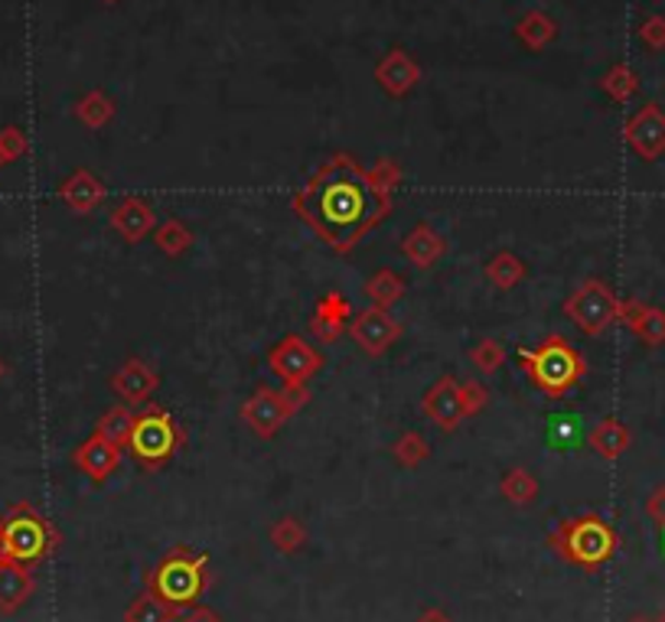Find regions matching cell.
I'll return each mask as SVG.
<instances>
[{
    "label": "cell",
    "mask_w": 665,
    "mask_h": 622,
    "mask_svg": "<svg viewBox=\"0 0 665 622\" xmlns=\"http://www.w3.org/2000/svg\"><path fill=\"white\" fill-rule=\"evenodd\" d=\"M401 166L392 157L359 163L353 153H330L290 196L294 216L336 254H349L392 216Z\"/></svg>",
    "instance_id": "1"
},
{
    "label": "cell",
    "mask_w": 665,
    "mask_h": 622,
    "mask_svg": "<svg viewBox=\"0 0 665 622\" xmlns=\"http://www.w3.org/2000/svg\"><path fill=\"white\" fill-rule=\"evenodd\" d=\"M206 590H209V557L186 544L167 551L147 574V594H153L176 613L196 607Z\"/></svg>",
    "instance_id": "2"
},
{
    "label": "cell",
    "mask_w": 665,
    "mask_h": 622,
    "mask_svg": "<svg viewBox=\"0 0 665 622\" xmlns=\"http://www.w3.org/2000/svg\"><path fill=\"white\" fill-rule=\"evenodd\" d=\"M548 544L564 564L581 571H597L614 561L620 538L614 525L604 521L600 515H574L554 525V531L548 534Z\"/></svg>",
    "instance_id": "3"
},
{
    "label": "cell",
    "mask_w": 665,
    "mask_h": 622,
    "mask_svg": "<svg viewBox=\"0 0 665 622\" xmlns=\"http://www.w3.org/2000/svg\"><path fill=\"white\" fill-rule=\"evenodd\" d=\"M519 366L548 401L574 391L587 375V359L558 333L544 336L535 349H519Z\"/></svg>",
    "instance_id": "4"
},
{
    "label": "cell",
    "mask_w": 665,
    "mask_h": 622,
    "mask_svg": "<svg viewBox=\"0 0 665 622\" xmlns=\"http://www.w3.org/2000/svg\"><path fill=\"white\" fill-rule=\"evenodd\" d=\"M56 544H59L56 528L26 502L13 505L0 518V564L33 567L43 557H49Z\"/></svg>",
    "instance_id": "5"
},
{
    "label": "cell",
    "mask_w": 665,
    "mask_h": 622,
    "mask_svg": "<svg viewBox=\"0 0 665 622\" xmlns=\"http://www.w3.org/2000/svg\"><path fill=\"white\" fill-rule=\"evenodd\" d=\"M186 434L183 427L176 424V417L167 411V407H140L134 414L131 437H128V450L134 453V460L147 470H157L163 466L180 447H183Z\"/></svg>",
    "instance_id": "6"
},
{
    "label": "cell",
    "mask_w": 665,
    "mask_h": 622,
    "mask_svg": "<svg viewBox=\"0 0 665 622\" xmlns=\"http://www.w3.org/2000/svg\"><path fill=\"white\" fill-rule=\"evenodd\" d=\"M620 303L623 300L607 280L587 277L564 297L561 310L584 336H604L614 323H620Z\"/></svg>",
    "instance_id": "7"
},
{
    "label": "cell",
    "mask_w": 665,
    "mask_h": 622,
    "mask_svg": "<svg viewBox=\"0 0 665 622\" xmlns=\"http://www.w3.org/2000/svg\"><path fill=\"white\" fill-rule=\"evenodd\" d=\"M310 404V391L307 388H284V391H274L262 384L252 398H245V404L239 407V417L242 424L262 437V440H271L274 434H280V427L303 407Z\"/></svg>",
    "instance_id": "8"
},
{
    "label": "cell",
    "mask_w": 665,
    "mask_h": 622,
    "mask_svg": "<svg viewBox=\"0 0 665 622\" xmlns=\"http://www.w3.org/2000/svg\"><path fill=\"white\" fill-rule=\"evenodd\" d=\"M267 369L284 388H307L317 375L323 372V356L313 343L290 333L277 346L267 349Z\"/></svg>",
    "instance_id": "9"
},
{
    "label": "cell",
    "mask_w": 665,
    "mask_h": 622,
    "mask_svg": "<svg viewBox=\"0 0 665 622\" xmlns=\"http://www.w3.org/2000/svg\"><path fill=\"white\" fill-rule=\"evenodd\" d=\"M401 323L389 313V310H379V307H366L359 313H353V323H349V339L356 343L359 353H366L369 359H379L386 356L395 343L401 339Z\"/></svg>",
    "instance_id": "10"
},
{
    "label": "cell",
    "mask_w": 665,
    "mask_h": 622,
    "mask_svg": "<svg viewBox=\"0 0 665 622\" xmlns=\"http://www.w3.org/2000/svg\"><path fill=\"white\" fill-rule=\"evenodd\" d=\"M623 140L627 147L643 160L656 163L665 153V112L660 102H646L637 115L627 118L623 125Z\"/></svg>",
    "instance_id": "11"
},
{
    "label": "cell",
    "mask_w": 665,
    "mask_h": 622,
    "mask_svg": "<svg viewBox=\"0 0 665 622\" xmlns=\"http://www.w3.org/2000/svg\"><path fill=\"white\" fill-rule=\"evenodd\" d=\"M421 414L427 417L431 427H437L440 434H454L467 414H463V401H460V381L454 375H440L421 398Z\"/></svg>",
    "instance_id": "12"
},
{
    "label": "cell",
    "mask_w": 665,
    "mask_h": 622,
    "mask_svg": "<svg viewBox=\"0 0 665 622\" xmlns=\"http://www.w3.org/2000/svg\"><path fill=\"white\" fill-rule=\"evenodd\" d=\"M112 391L118 398V404H128V407H144L153 391L160 388V372L153 369V362L140 359V356H128L115 375H112Z\"/></svg>",
    "instance_id": "13"
},
{
    "label": "cell",
    "mask_w": 665,
    "mask_h": 622,
    "mask_svg": "<svg viewBox=\"0 0 665 622\" xmlns=\"http://www.w3.org/2000/svg\"><path fill=\"white\" fill-rule=\"evenodd\" d=\"M108 229L125 242V245H140L153 235L157 229V209L144 196H125L112 206L108 212Z\"/></svg>",
    "instance_id": "14"
},
{
    "label": "cell",
    "mask_w": 665,
    "mask_h": 622,
    "mask_svg": "<svg viewBox=\"0 0 665 622\" xmlns=\"http://www.w3.org/2000/svg\"><path fill=\"white\" fill-rule=\"evenodd\" d=\"M421 62L404 49L392 46L379 62H376V85L389 95V99H408L417 85H421Z\"/></svg>",
    "instance_id": "15"
},
{
    "label": "cell",
    "mask_w": 665,
    "mask_h": 622,
    "mask_svg": "<svg viewBox=\"0 0 665 622\" xmlns=\"http://www.w3.org/2000/svg\"><path fill=\"white\" fill-rule=\"evenodd\" d=\"M122 447L105 440L102 434H92L89 440H82L76 450H72V466L82 470L92 483H108L115 476V470L122 466Z\"/></svg>",
    "instance_id": "16"
},
{
    "label": "cell",
    "mask_w": 665,
    "mask_h": 622,
    "mask_svg": "<svg viewBox=\"0 0 665 622\" xmlns=\"http://www.w3.org/2000/svg\"><path fill=\"white\" fill-rule=\"evenodd\" d=\"M56 196H59V203H62L72 216H92V212L105 203L108 189H105V183H102L89 166H79V170H72V173L59 183Z\"/></svg>",
    "instance_id": "17"
},
{
    "label": "cell",
    "mask_w": 665,
    "mask_h": 622,
    "mask_svg": "<svg viewBox=\"0 0 665 622\" xmlns=\"http://www.w3.org/2000/svg\"><path fill=\"white\" fill-rule=\"evenodd\" d=\"M349 323H353V303L346 300V293L340 290H330L317 300L313 307V316H310V333L323 343V346H333L343 333H349Z\"/></svg>",
    "instance_id": "18"
},
{
    "label": "cell",
    "mask_w": 665,
    "mask_h": 622,
    "mask_svg": "<svg viewBox=\"0 0 665 622\" xmlns=\"http://www.w3.org/2000/svg\"><path fill=\"white\" fill-rule=\"evenodd\" d=\"M620 323L650 349L665 346V310L646 300H623L620 303Z\"/></svg>",
    "instance_id": "19"
},
{
    "label": "cell",
    "mask_w": 665,
    "mask_h": 622,
    "mask_svg": "<svg viewBox=\"0 0 665 622\" xmlns=\"http://www.w3.org/2000/svg\"><path fill=\"white\" fill-rule=\"evenodd\" d=\"M401 257L417 267V270H431L444 254H447V239L431 226V222H417L404 239H401Z\"/></svg>",
    "instance_id": "20"
},
{
    "label": "cell",
    "mask_w": 665,
    "mask_h": 622,
    "mask_svg": "<svg viewBox=\"0 0 665 622\" xmlns=\"http://www.w3.org/2000/svg\"><path fill=\"white\" fill-rule=\"evenodd\" d=\"M587 447L600 457V460H620L630 447H633V434L620 417H604L594 424V430L587 434Z\"/></svg>",
    "instance_id": "21"
},
{
    "label": "cell",
    "mask_w": 665,
    "mask_h": 622,
    "mask_svg": "<svg viewBox=\"0 0 665 622\" xmlns=\"http://www.w3.org/2000/svg\"><path fill=\"white\" fill-rule=\"evenodd\" d=\"M558 33H561V26H558V20L548 13V10H526L519 20H516V26H513V36L529 49V53H541V49H548L554 39H558Z\"/></svg>",
    "instance_id": "22"
},
{
    "label": "cell",
    "mask_w": 665,
    "mask_h": 622,
    "mask_svg": "<svg viewBox=\"0 0 665 622\" xmlns=\"http://www.w3.org/2000/svg\"><path fill=\"white\" fill-rule=\"evenodd\" d=\"M72 115H76V122L82 127H89V130H102V127H108L115 122V115H118V102H115L108 92H102V89H89L85 95L76 99Z\"/></svg>",
    "instance_id": "23"
},
{
    "label": "cell",
    "mask_w": 665,
    "mask_h": 622,
    "mask_svg": "<svg viewBox=\"0 0 665 622\" xmlns=\"http://www.w3.org/2000/svg\"><path fill=\"white\" fill-rule=\"evenodd\" d=\"M36 590V580L20 564H0V613H16Z\"/></svg>",
    "instance_id": "24"
},
{
    "label": "cell",
    "mask_w": 665,
    "mask_h": 622,
    "mask_svg": "<svg viewBox=\"0 0 665 622\" xmlns=\"http://www.w3.org/2000/svg\"><path fill=\"white\" fill-rule=\"evenodd\" d=\"M483 274H486V280L496 287V290H516L526 277H529V264L516 254V251H496V254H490V261H486V267H483Z\"/></svg>",
    "instance_id": "25"
},
{
    "label": "cell",
    "mask_w": 665,
    "mask_h": 622,
    "mask_svg": "<svg viewBox=\"0 0 665 622\" xmlns=\"http://www.w3.org/2000/svg\"><path fill=\"white\" fill-rule=\"evenodd\" d=\"M404 290H408L404 277H401L399 270H392V267H379V270L369 274L366 284H363L366 300H369L372 307H379V310H392L401 297H404Z\"/></svg>",
    "instance_id": "26"
},
{
    "label": "cell",
    "mask_w": 665,
    "mask_h": 622,
    "mask_svg": "<svg viewBox=\"0 0 665 622\" xmlns=\"http://www.w3.org/2000/svg\"><path fill=\"white\" fill-rule=\"evenodd\" d=\"M544 440L554 453H571L577 450L587 437H584V421L577 414H551L544 421Z\"/></svg>",
    "instance_id": "27"
},
{
    "label": "cell",
    "mask_w": 665,
    "mask_h": 622,
    "mask_svg": "<svg viewBox=\"0 0 665 622\" xmlns=\"http://www.w3.org/2000/svg\"><path fill=\"white\" fill-rule=\"evenodd\" d=\"M597 89H600L614 105H627V102L640 92V76H637L633 66L614 62V66L597 79Z\"/></svg>",
    "instance_id": "28"
},
{
    "label": "cell",
    "mask_w": 665,
    "mask_h": 622,
    "mask_svg": "<svg viewBox=\"0 0 665 622\" xmlns=\"http://www.w3.org/2000/svg\"><path fill=\"white\" fill-rule=\"evenodd\" d=\"M538 493H541V486L526 466H513V470H506L500 476V496L506 498L509 505H516V508H529L538 498Z\"/></svg>",
    "instance_id": "29"
},
{
    "label": "cell",
    "mask_w": 665,
    "mask_h": 622,
    "mask_svg": "<svg viewBox=\"0 0 665 622\" xmlns=\"http://www.w3.org/2000/svg\"><path fill=\"white\" fill-rule=\"evenodd\" d=\"M153 245L160 254H167V257H183L186 251L193 249V242H196V235H193V229L186 226V222H180V219H163V222H157V229H153Z\"/></svg>",
    "instance_id": "30"
},
{
    "label": "cell",
    "mask_w": 665,
    "mask_h": 622,
    "mask_svg": "<svg viewBox=\"0 0 665 622\" xmlns=\"http://www.w3.org/2000/svg\"><path fill=\"white\" fill-rule=\"evenodd\" d=\"M307 528H303V521L297 518V515H284V518H277L271 528H267V541H271V548L277 551V554H297L303 544H307Z\"/></svg>",
    "instance_id": "31"
},
{
    "label": "cell",
    "mask_w": 665,
    "mask_h": 622,
    "mask_svg": "<svg viewBox=\"0 0 665 622\" xmlns=\"http://www.w3.org/2000/svg\"><path fill=\"white\" fill-rule=\"evenodd\" d=\"M392 460L401 470H417L431 460V444L421 430H404L399 440L392 444Z\"/></svg>",
    "instance_id": "32"
},
{
    "label": "cell",
    "mask_w": 665,
    "mask_h": 622,
    "mask_svg": "<svg viewBox=\"0 0 665 622\" xmlns=\"http://www.w3.org/2000/svg\"><path fill=\"white\" fill-rule=\"evenodd\" d=\"M134 407L128 404H115V407H108L102 417H99V424H95V434H102L105 440H112V444H118L122 450L128 447V437H131V427H134Z\"/></svg>",
    "instance_id": "33"
},
{
    "label": "cell",
    "mask_w": 665,
    "mask_h": 622,
    "mask_svg": "<svg viewBox=\"0 0 665 622\" xmlns=\"http://www.w3.org/2000/svg\"><path fill=\"white\" fill-rule=\"evenodd\" d=\"M467 359H470V366L477 369L480 375H496L503 366H506V359H509V353H506V346L500 343V339H477L473 346H470V353H467Z\"/></svg>",
    "instance_id": "34"
},
{
    "label": "cell",
    "mask_w": 665,
    "mask_h": 622,
    "mask_svg": "<svg viewBox=\"0 0 665 622\" xmlns=\"http://www.w3.org/2000/svg\"><path fill=\"white\" fill-rule=\"evenodd\" d=\"M176 610L167 607L163 600H157L153 594L137 597L131 607L125 610V622H176Z\"/></svg>",
    "instance_id": "35"
},
{
    "label": "cell",
    "mask_w": 665,
    "mask_h": 622,
    "mask_svg": "<svg viewBox=\"0 0 665 622\" xmlns=\"http://www.w3.org/2000/svg\"><path fill=\"white\" fill-rule=\"evenodd\" d=\"M26 150H30V137H26L23 127L16 125L0 127V170H7L10 163L23 160Z\"/></svg>",
    "instance_id": "36"
},
{
    "label": "cell",
    "mask_w": 665,
    "mask_h": 622,
    "mask_svg": "<svg viewBox=\"0 0 665 622\" xmlns=\"http://www.w3.org/2000/svg\"><path fill=\"white\" fill-rule=\"evenodd\" d=\"M460 401H463V414L477 417L490 404V384H483L480 378H463L460 381Z\"/></svg>",
    "instance_id": "37"
},
{
    "label": "cell",
    "mask_w": 665,
    "mask_h": 622,
    "mask_svg": "<svg viewBox=\"0 0 665 622\" xmlns=\"http://www.w3.org/2000/svg\"><path fill=\"white\" fill-rule=\"evenodd\" d=\"M640 43H643L650 53H663L665 49V16L663 13H650V16L640 23Z\"/></svg>",
    "instance_id": "38"
},
{
    "label": "cell",
    "mask_w": 665,
    "mask_h": 622,
    "mask_svg": "<svg viewBox=\"0 0 665 622\" xmlns=\"http://www.w3.org/2000/svg\"><path fill=\"white\" fill-rule=\"evenodd\" d=\"M646 515H650V521L663 531L665 528V483H660L653 493H650V498H646Z\"/></svg>",
    "instance_id": "39"
},
{
    "label": "cell",
    "mask_w": 665,
    "mask_h": 622,
    "mask_svg": "<svg viewBox=\"0 0 665 622\" xmlns=\"http://www.w3.org/2000/svg\"><path fill=\"white\" fill-rule=\"evenodd\" d=\"M176 622H222V617L213 610V607H206V603H196V607H190V610H183V617H176Z\"/></svg>",
    "instance_id": "40"
},
{
    "label": "cell",
    "mask_w": 665,
    "mask_h": 622,
    "mask_svg": "<svg viewBox=\"0 0 665 622\" xmlns=\"http://www.w3.org/2000/svg\"><path fill=\"white\" fill-rule=\"evenodd\" d=\"M414 622H454V620H450V613H447V610H440V607H424V610L417 613V620Z\"/></svg>",
    "instance_id": "41"
},
{
    "label": "cell",
    "mask_w": 665,
    "mask_h": 622,
    "mask_svg": "<svg viewBox=\"0 0 665 622\" xmlns=\"http://www.w3.org/2000/svg\"><path fill=\"white\" fill-rule=\"evenodd\" d=\"M660 554H663V557H665V528H663V531H660Z\"/></svg>",
    "instance_id": "42"
},
{
    "label": "cell",
    "mask_w": 665,
    "mask_h": 622,
    "mask_svg": "<svg viewBox=\"0 0 665 622\" xmlns=\"http://www.w3.org/2000/svg\"><path fill=\"white\" fill-rule=\"evenodd\" d=\"M627 622H656V620H650V617H630Z\"/></svg>",
    "instance_id": "43"
},
{
    "label": "cell",
    "mask_w": 665,
    "mask_h": 622,
    "mask_svg": "<svg viewBox=\"0 0 665 622\" xmlns=\"http://www.w3.org/2000/svg\"><path fill=\"white\" fill-rule=\"evenodd\" d=\"M3 378H7V362L0 359V381H3Z\"/></svg>",
    "instance_id": "44"
},
{
    "label": "cell",
    "mask_w": 665,
    "mask_h": 622,
    "mask_svg": "<svg viewBox=\"0 0 665 622\" xmlns=\"http://www.w3.org/2000/svg\"><path fill=\"white\" fill-rule=\"evenodd\" d=\"M102 3H108V7H112V3H118V0H102Z\"/></svg>",
    "instance_id": "45"
},
{
    "label": "cell",
    "mask_w": 665,
    "mask_h": 622,
    "mask_svg": "<svg viewBox=\"0 0 665 622\" xmlns=\"http://www.w3.org/2000/svg\"><path fill=\"white\" fill-rule=\"evenodd\" d=\"M656 622H665V617H660V620H656Z\"/></svg>",
    "instance_id": "46"
}]
</instances>
